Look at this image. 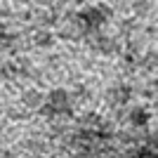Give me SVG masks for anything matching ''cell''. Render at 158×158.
<instances>
[{"mask_svg":"<svg viewBox=\"0 0 158 158\" xmlns=\"http://www.w3.org/2000/svg\"><path fill=\"white\" fill-rule=\"evenodd\" d=\"M71 104L73 99L71 94L66 92L64 87H57L45 97V104L40 106V113L43 116H69L71 113Z\"/></svg>","mask_w":158,"mask_h":158,"instance_id":"obj_1","label":"cell"},{"mask_svg":"<svg viewBox=\"0 0 158 158\" xmlns=\"http://www.w3.org/2000/svg\"><path fill=\"white\" fill-rule=\"evenodd\" d=\"M80 19H83V24H85L87 28H99L102 24H104V12H102V7H87V10H83L80 12Z\"/></svg>","mask_w":158,"mask_h":158,"instance_id":"obj_2","label":"cell"},{"mask_svg":"<svg viewBox=\"0 0 158 158\" xmlns=\"http://www.w3.org/2000/svg\"><path fill=\"white\" fill-rule=\"evenodd\" d=\"M149 120H151V113L146 111L144 106H135V109H130V113H127V123H130L132 127H146Z\"/></svg>","mask_w":158,"mask_h":158,"instance_id":"obj_3","label":"cell"},{"mask_svg":"<svg viewBox=\"0 0 158 158\" xmlns=\"http://www.w3.org/2000/svg\"><path fill=\"white\" fill-rule=\"evenodd\" d=\"M24 104L28 106V109H40V106L45 104V94H40V92H26L24 94Z\"/></svg>","mask_w":158,"mask_h":158,"instance_id":"obj_4","label":"cell"},{"mask_svg":"<svg viewBox=\"0 0 158 158\" xmlns=\"http://www.w3.org/2000/svg\"><path fill=\"white\" fill-rule=\"evenodd\" d=\"M132 158H158V149H151V146H142L135 151Z\"/></svg>","mask_w":158,"mask_h":158,"instance_id":"obj_5","label":"cell"},{"mask_svg":"<svg viewBox=\"0 0 158 158\" xmlns=\"http://www.w3.org/2000/svg\"><path fill=\"white\" fill-rule=\"evenodd\" d=\"M146 144L151 146V149H158V130H153L151 135H149V139H146Z\"/></svg>","mask_w":158,"mask_h":158,"instance_id":"obj_6","label":"cell"}]
</instances>
